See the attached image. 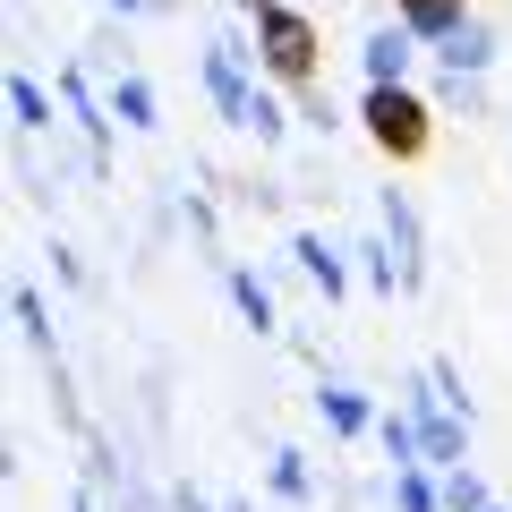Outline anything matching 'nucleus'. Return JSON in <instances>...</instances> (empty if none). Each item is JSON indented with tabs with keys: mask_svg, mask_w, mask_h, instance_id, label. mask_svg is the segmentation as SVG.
I'll list each match as a JSON object with an SVG mask.
<instances>
[{
	"mask_svg": "<svg viewBox=\"0 0 512 512\" xmlns=\"http://www.w3.org/2000/svg\"><path fill=\"white\" fill-rule=\"evenodd\" d=\"M248 26H256V60L282 77V86H308L316 77V26L282 0H248Z\"/></svg>",
	"mask_w": 512,
	"mask_h": 512,
	"instance_id": "1",
	"label": "nucleus"
},
{
	"mask_svg": "<svg viewBox=\"0 0 512 512\" xmlns=\"http://www.w3.org/2000/svg\"><path fill=\"white\" fill-rule=\"evenodd\" d=\"M359 120H367V137H376L384 154H419L427 146V103L410 86H367Z\"/></svg>",
	"mask_w": 512,
	"mask_h": 512,
	"instance_id": "2",
	"label": "nucleus"
},
{
	"mask_svg": "<svg viewBox=\"0 0 512 512\" xmlns=\"http://www.w3.org/2000/svg\"><path fill=\"white\" fill-rule=\"evenodd\" d=\"M436 69H444V77H487V69H495V26L461 18L453 35L436 43Z\"/></svg>",
	"mask_w": 512,
	"mask_h": 512,
	"instance_id": "3",
	"label": "nucleus"
},
{
	"mask_svg": "<svg viewBox=\"0 0 512 512\" xmlns=\"http://www.w3.org/2000/svg\"><path fill=\"white\" fill-rule=\"evenodd\" d=\"M410 52H419V35H410V26L402 18H393V26H376V35H367V86H402V77H410Z\"/></svg>",
	"mask_w": 512,
	"mask_h": 512,
	"instance_id": "4",
	"label": "nucleus"
},
{
	"mask_svg": "<svg viewBox=\"0 0 512 512\" xmlns=\"http://www.w3.org/2000/svg\"><path fill=\"white\" fill-rule=\"evenodd\" d=\"M291 256H299V274H308L325 299H342V291H350V265H342V248H333V239L299 231V239H291Z\"/></svg>",
	"mask_w": 512,
	"mask_h": 512,
	"instance_id": "5",
	"label": "nucleus"
},
{
	"mask_svg": "<svg viewBox=\"0 0 512 512\" xmlns=\"http://www.w3.org/2000/svg\"><path fill=\"white\" fill-rule=\"evenodd\" d=\"M393 9H402V26H410V35H427V43H444L461 18H470V0H393Z\"/></svg>",
	"mask_w": 512,
	"mask_h": 512,
	"instance_id": "6",
	"label": "nucleus"
},
{
	"mask_svg": "<svg viewBox=\"0 0 512 512\" xmlns=\"http://www.w3.org/2000/svg\"><path fill=\"white\" fill-rule=\"evenodd\" d=\"M316 410H325V427H333V436H367V427H376L367 393H350V384H325V393H316Z\"/></svg>",
	"mask_w": 512,
	"mask_h": 512,
	"instance_id": "7",
	"label": "nucleus"
},
{
	"mask_svg": "<svg viewBox=\"0 0 512 512\" xmlns=\"http://www.w3.org/2000/svg\"><path fill=\"white\" fill-rule=\"evenodd\" d=\"M9 120H18V128H26V137H35V128H52V94H43V86H35V77H26V69H18V77H9Z\"/></svg>",
	"mask_w": 512,
	"mask_h": 512,
	"instance_id": "8",
	"label": "nucleus"
},
{
	"mask_svg": "<svg viewBox=\"0 0 512 512\" xmlns=\"http://www.w3.org/2000/svg\"><path fill=\"white\" fill-rule=\"evenodd\" d=\"M393 512H444V487L427 470H393Z\"/></svg>",
	"mask_w": 512,
	"mask_h": 512,
	"instance_id": "9",
	"label": "nucleus"
},
{
	"mask_svg": "<svg viewBox=\"0 0 512 512\" xmlns=\"http://www.w3.org/2000/svg\"><path fill=\"white\" fill-rule=\"evenodd\" d=\"M111 120L154 128V86H146V77H120V86H111Z\"/></svg>",
	"mask_w": 512,
	"mask_h": 512,
	"instance_id": "10",
	"label": "nucleus"
},
{
	"mask_svg": "<svg viewBox=\"0 0 512 512\" xmlns=\"http://www.w3.org/2000/svg\"><path fill=\"white\" fill-rule=\"evenodd\" d=\"M231 299H239V316H248L256 333H274V291H265L256 274H231Z\"/></svg>",
	"mask_w": 512,
	"mask_h": 512,
	"instance_id": "11",
	"label": "nucleus"
},
{
	"mask_svg": "<svg viewBox=\"0 0 512 512\" xmlns=\"http://www.w3.org/2000/svg\"><path fill=\"white\" fill-rule=\"evenodd\" d=\"M444 512H487V478L461 461V470H444Z\"/></svg>",
	"mask_w": 512,
	"mask_h": 512,
	"instance_id": "12",
	"label": "nucleus"
},
{
	"mask_svg": "<svg viewBox=\"0 0 512 512\" xmlns=\"http://www.w3.org/2000/svg\"><path fill=\"white\" fill-rule=\"evenodd\" d=\"M231 128H248V137H265V146H274V137H282V103H274L265 86H256V94H248V111H239Z\"/></svg>",
	"mask_w": 512,
	"mask_h": 512,
	"instance_id": "13",
	"label": "nucleus"
},
{
	"mask_svg": "<svg viewBox=\"0 0 512 512\" xmlns=\"http://www.w3.org/2000/svg\"><path fill=\"white\" fill-rule=\"evenodd\" d=\"M274 495H282V504H308V495H316V478H308L299 453H274Z\"/></svg>",
	"mask_w": 512,
	"mask_h": 512,
	"instance_id": "14",
	"label": "nucleus"
},
{
	"mask_svg": "<svg viewBox=\"0 0 512 512\" xmlns=\"http://www.w3.org/2000/svg\"><path fill=\"white\" fill-rule=\"evenodd\" d=\"M299 120H308V128H325V137H333V128H342V111H333V94L316 86V77H308V86H299Z\"/></svg>",
	"mask_w": 512,
	"mask_h": 512,
	"instance_id": "15",
	"label": "nucleus"
},
{
	"mask_svg": "<svg viewBox=\"0 0 512 512\" xmlns=\"http://www.w3.org/2000/svg\"><path fill=\"white\" fill-rule=\"evenodd\" d=\"M444 103H453V111H478V103H487V86H478V77H444Z\"/></svg>",
	"mask_w": 512,
	"mask_h": 512,
	"instance_id": "16",
	"label": "nucleus"
},
{
	"mask_svg": "<svg viewBox=\"0 0 512 512\" xmlns=\"http://www.w3.org/2000/svg\"><path fill=\"white\" fill-rule=\"evenodd\" d=\"M18 325H26V342H43V333H52V325H43V299L26 291V282H18Z\"/></svg>",
	"mask_w": 512,
	"mask_h": 512,
	"instance_id": "17",
	"label": "nucleus"
},
{
	"mask_svg": "<svg viewBox=\"0 0 512 512\" xmlns=\"http://www.w3.org/2000/svg\"><path fill=\"white\" fill-rule=\"evenodd\" d=\"M111 9H128V18H137V9H154V0H111Z\"/></svg>",
	"mask_w": 512,
	"mask_h": 512,
	"instance_id": "18",
	"label": "nucleus"
},
{
	"mask_svg": "<svg viewBox=\"0 0 512 512\" xmlns=\"http://www.w3.org/2000/svg\"><path fill=\"white\" fill-rule=\"evenodd\" d=\"M222 512H256V504H222Z\"/></svg>",
	"mask_w": 512,
	"mask_h": 512,
	"instance_id": "19",
	"label": "nucleus"
},
{
	"mask_svg": "<svg viewBox=\"0 0 512 512\" xmlns=\"http://www.w3.org/2000/svg\"><path fill=\"white\" fill-rule=\"evenodd\" d=\"M487 512H504V504H487Z\"/></svg>",
	"mask_w": 512,
	"mask_h": 512,
	"instance_id": "20",
	"label": "nucleus"
}]
</instances>
